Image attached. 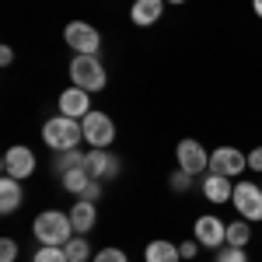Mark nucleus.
Masks as SVG:
<instances>
[{
	"mask_svg": "<svg viewBox=\"0 0 262 262\" xmlns=\"http://www.w3.org/2000/svg\"><path fill=\"white\" fill-rule=\"evenodd\" d=\"M32 262H67V252H63V245H42L32 255Z\"/></svg>",
	"mask_w": 262,
	"mask_h": 262,
	"instance_id": "nucleus-23",
	"label": "nucleus"
},
{
	"mask_svg": "<svg viewBox=\"0 0 262 262\" xmlns=\"http://www.w3.org/2000/svg\"><path fill=\"white\" fill-rule=\"evenodd\" d=\"M259 185H262V182H259Z\"/></svg>",
	"mask_w": 262,
	"mask_h": 262,
	"instance_id": "nucleus-33",
	"label": "nucleus"
},
{
	"mask_svg": "<svg viewBox=\"0 0 262 262\" xmlns=\"http://www.w3.org/2000/svg\"><path fill=\"white\" fill-rule=\"evenodd\" d=\"M4 175L7 179H18V182H25V179H32L35 175V154L28 150V147H7V154H4Z\"/></svg>",
	"mask_w": 262,
	"mask_h": 262,
	"instance_id": "nucleus-10",
	"label": "nucleus"
},
{
	"mask_svg": "<svg viewBox=\"0 0 262 262\" xmlns=\"http://www.w3.org/2000/svg\"><path fill=\"white\" fill-rule=\"evenodd\" d=\"M231 206L238 210V217H245V221H262V185L238 182L234 196H231Z\"/></svg>",
	"mask_w": 262,
	"mask_h": 262,
	"instance_id": "nucleus-6",
	"label": "nucleus"
},
{
	"mask_svg": "<svg viewBox=\"0 0 262 262\" xmlns=\"http://www.w3.org/2000/svg\"><path fill=\"white\" fill-rule=\"evenodd\" d=\"M70 81L74 88H84V91H105V84H108V74H105V67H101L98 56H84V53H74V60H70Z\"/></svg>",
	"mask_w": 262,
	"mask_h": 262,
	"instance_id": "nucleus-3",
	"label": "nucleus"
},
{
	"mask_svg": "<svg viewBox=\"0 0 262 262\" xmlns=\"http://www.w3.org/2000/svg\"><path fill=\"white\" fill-rule=\"evenodd\" d=\"M192 238L203 245V248H221V245H227V224L221 221V217H213V213H203V217H196V227H192Z\"/></svg>",
	"mask_w": 262,
	"mask_h": 262,
	"instance_id": "nucleus-8",
	"label": "nucleus"
},
{
	"mask_svg": "<svg viewBox=\"0 0 262 262\" xmlns=\"http://www.w3.org/2000/svg\"><path fill=\"white\" fill-rule=\"evenodd\" d=\"M91 262H129V259H126V252H122V248H101Z\"/></svg>",
	"mask_w": 262,
	"mask_h": 262,
	"instance_id": "nucleus-24",
	"label": "nucleus"
},
{
	"mask_svg": "<svg viewBox=\"0 0 262 262\" xmlns=\"http://www.w3.org/2000/svg\"><path fill=\"white\" fill-rule=\"evenodd\" d=\"M0 63H4V67L14 63V49H11V46H0Z\"/></svg>",
	"mask_w": 262,
	"mask_h": 262,
	"instance_id": "nucleus-30",
	"label": "nucleus"
},
{
	"mask_svg": "<svg viewBox=\"0 0 262 262\" xmlns=\"http://www.w3.org/2000/svg\"><path fill=\"white\" fill-rule=\"evenodd\" d=\"M248 168V154H242L238 147H217L210 154V171L213 175H224V179H234Z\"/></svg>",
	"mask_w": 262,
	"mask_h": 262,
	"instance_id": "nucleus-9",
	"label": "nucleus"
},
{
	"mask_svg": "<svg viewBox=\"0 0 262 262\" xmlns=\"http://www.w3.org/2000/svg\"><path fill=\"white\" fill-rule=\"evenodd\" d=\"M63 39H67V46L74 53H84V56H98V49H101V32L95 25H88V21H70L63 28Z\"/></svg>",
	"mask_w": 262,
	"mask_h": 262,
	"instance_id": "nucleus-4",
	"label": "nucleus"
},
{
	"mask_svg": "<svg viewBox=\"0 0 262 262\" xmlns=\"http://www.w3.org/2000/svg\"><path fill=\"white\" fill-rule=\"evenodd\" d=\"M42 140L53 154H60V150H74L84 140V129L81 122L70 119V116H53V119L42 122Z\"/></svg>",
	"mask_w": 262,
	"mask_h": 262,
	"instance_id": "nucleus-1",
	"label": "nucleus"
},
{
	"mask_svg": "<svg viewBox=\"0 0 262 262\" xmlns=\"http://www.w3.org/2000/svg\"><path fill=\"white\" fill-rule=\"evenodd\" d=\"M88 112H91V91H84V88H67L60 95V116H70V119L81 122Z\"/></svg>",
	"mask_w": 262,
	"mask_h": 262,
	"instance_id": "nucleus-12",
	"label": "nucleus"
},
{
	"mask_svg": "<svg viewBox=\"0 0 262 262\" xmlns=\"http://www.w3.org/2000/svg\"><path fill=\"white\" fill-rule=\"evenodd\" d=\"M101 192H105V189H101V182L95 179V182H91V185H88V189L81 192V196H77V200H91V203H98V200H101Z\"/></svg>",
	"mask_w": 262,
	"mask_h": 262,
	"instance_id": "nucleus-28",
	"label": "nucleus"
},
{
	"mask_svg": "<svg viewBox=\"0 0 262 262\" xmlns=\"http://www.w3.org/2000/svg\"><path fill=\"white\" fill-rule=\"evenodd\" d=\"M175 161H179L182 171H189L192 179L203 175V171H210V154H206V147L200 140H182L175 147Z\"/></svg>",
	"mask_w": 262,
	"mask_h": 262,
	"instance_id": "nucleus-7",
	"label": "nucleus"
},
{
	"mask_svg": "<svg viewBox=\"0 0 262 262\" xmlns=\"http://www.w3.org/2000/svg\"><path fill=\"white\" fill-rule=\"evenodd\" d=\"M161 14H164V0H133V7H129V21L137 28H150L154 21H161Z\"/></svg>",
	"mask_w": 262,
	"mask_h": 262,
	"instance_id": "nucleus-13",
	"label": "nucleus"
},
{
	"mask_svg": "<svg viewBox=\"0 0 262 262\" xmlns=\"http://www.w3.org/2000/svg\"><path fill=\"white\" fill-rule=\"evenodd\" d=\"M168 185H171V189H175V192H185V189H189V185H192V175H189V171H175V175H171V182H168Z\"/></svg>",
	"mask_w": 262,
	"mask_h": 262,
	"instance_id": "nucleus-26",
	"label": "nucleus"
},
{
	"mask_svg": "<svg viewBox=\"0 0 262 262\" xmlns=\"http://www.w3.org/2000/svg\"><path fill=\"white\" fill-rule=\"evenodd\" d=\"M213 262H248V252H245L242 245H221Z\"/></svg>",
	"mask_w": 262,
	"mask_h": 262,
	"instance_id": "nucleus-22",
	"label": "nucleus"
},
{
	"mask_svg": "<svg viewBox=\"0 0 262 262\" xmlns=\"http://www.w3.org/2000/svg\"><path fill=\"white\" fill-rule=\"evenodd\" d=\"M63 252H67V262H88L91 259V245L84 242V234H74L70 242L63 245Z\"/></svg>",
	"mask_w": 262,
	"mask_h": 262,
	"instance_id": "nucleus-20",
	"label": "nucleus"
},
{
	"mask_svg": "<svg viewBox=\"0 0 262 262\" xmlns=\"http://www.w3.org/2000/svg\"><path fill=\"white\" fill-rule=\"evenodd\" d=\"M143 262H182L179 245H171V242H164V238H158V242H150L147 248H143Z\"/></svg>",
	"mask_w": 262,
	"mask_h": 262,
	"instance_id": "nucleus-17",
	"label": "nucleus"
},
{
	"mask_svg": "<svg viewBox=\"0 0 262 262\" xmlns=\"http://www.w3.org/2000/svg\"><path fill=\"white\" fill-rule=\"evenodd\" d=\"M164 4H185V0H164Z\"/></svg>",
	"mask_w": 262,
	"mask_h": 262,
	"instance_id": "nucleus-32",
	"label": "nucleus"
},
{
	"mask_svg": "<svg viewBox=\"0 0 262 262\" xmlns=\"http://www.w3.org/2000/svg\"><path fill=\"white\" fill-rule=\"evenodd\" d=\"M252 242V221H245V217H238V221L227 224V245H248Z\"/></svg>",
	"mask_w": 262,
	"mask_h": 262,
	"instance_id": "nucleus-19",
	"label": "nucleus"
},
{
	"mask_svg": "<svg viewBox=\"0 0 262 262\" xmlns=\"http://www.w3.org/2000/svg\"><path fill=\"white\" fill-rule=\"evenodd\" d=\"M84 158H88V154H81L77 147H74V150H60L56 161H53V168H56V175H63V171H70V168H81Z\"/></svg>",
	"mask_w": 262,
	"mask_h": 262,
	"instance_id": "nucleus-21",
	"label": "nucleus"
},
{
	"mask_svg": "<svg viewBox=\"0 0 262 262\" xmlns=\"http://www.w3.org/2000/svg\"><path fill=\"white\" fill-rule=\"evenodd\" d=\"M67 213H70V224H74L77 234H88V231L95 227V221H98V210H95L91 200H74V206H70Z\"/></svg>",
	"mask_w": 262,
	"mask_h": 262,
	"instance_id": "nucleus-15",
	"label": "nucleus"
},
{
	"mask_svg": "<svg viewBox=\"0 0 262 262\" xmlns=\"http://www.w3.org/2000/svg\"><path fill=\"white\" fill-rule=\"evenodd\" d=\"M21 203H25V189H21V182L4 175V182H0V213L11 217L14 210H21Z\"/></svg>",
	"mask_w": 262,
	"mask_h": 262,
	"instance_id": "nucleus-16",
	"label": "nucleus"
},
{
	"mask_svg": "<svg viewBox=\"0 0 262 262\" xmlns=\"http://www.w3.org/2000/svg\"><path fill=\"white\" fill-rule=\"evenodd\" d=\"M81 129H84V140L91 147H112V140H116V122L105 112H98V108H91L81 119Z\"/></svg>",
	"mask_w": 262,
	"mask_h": 262,
	"instance_id": "nucleus-5",
	"label": "nucleus"
},
{
	"mask_svg": "<svg viewBox=\"0 0 262 262\" xmlns=\"http://www.w3.org/2000/svg\"><path fill=\"white\" fill-rule=\"evenodd\" d=\"M200 248H203V245L196 242V238H192V242H182L179 245V255H182V259H196V255H200Z\"/></svg>",
	"mask_w": 262,
	"mask_h": 262,
	"instance_id": "nucleus-27",
	"label": "nucleus"
},
{
	"mask_svg": "<svg viewBox=\"0 0 262 262\" xmlns=\"http://www.w3.org/2000/svg\"><path fill=\"white\" fill-rule=\"evenodd\" d=\"M248 168L262 175V147H252V150H248Z\"/></svg>",
	"mask_w": 262,
	"mask_h": 262,
	"instance_id": "nucleus-29",
	"label": "nucleus"
},
{
	"mask_svg": "<svg viewBox=\"0 0 262 262\" xmlns=\"http://www.w3.org/2000/svg\"><path fill=\"white\" fill-rule=\"evenodd\" d=\"M252 11H255V14L262 18V0H252Z\"/></svg>",
	"mask_w": 262,
	"mask_h": 262,
	"instance_id": "nucleus-31",
	"label": "nucleus"
},
{
	"mask_svg": "<svg viewBox=\"0 0 262 262\" xmlns=\"http://www.w3.org/2000/svg\"><path fill=\"white\" fill-rule=\"evenodd\" d=\"M203 196L210 203H231V196H234V182L224 179V175H213V171H206V179H203Z\"/></svg>",
	"mask_w": 262,
	"mask_h": 262,
	"instance_id": "nucleus-14",
	"label": "nucleus"
},
{
	"mask_svg": "<svg viewBox=\"0 0 262 262\" xmlns=\"http://www.w3.org/2000/svg\"><path fill=\"white\" fill-rule=\"evenodd\" d=\"M84 168L91 171V179H98V182L116 179V175H119V158H116L108 147H91V154L84 158Z\"/></svg>",
	"mask_w": 262,
	"mask_h": 262,
	"instance_id": "nucleus-11",
	"label": "nucleus"
},
{
	"mask_svg": "<svg viewBox=\"0 0 262 262\" xmlns=\"http://www.w3.org/2000/svg\"><path fill=\"white\" fill-rule=\"evenodd\" d=\"M60 182H63V189H67V192H74V196H81L84 189H88V185H91V171H88V168H70V171H63L60 175Z\"/></svg>",
	"mask_w": 262,
	"mask_h": 262,
	"instance_id": "nucleus-18",
	"label": "nucleus"
},
{
	"mask_svg": "<svg viewBox=\"0 0 262 262\" xmlns=\"http://www.w3.org/2000/svg\"><path fill=\"white\" fill-rule=\"evenodd\" d=\"M18 259V242L14 238H4L0 242V262H14Z\"/></svg>",
	"mask_w": 262,
	"mask_h": 262,
	"instance_id": "nucleus-25",
	"label": "nucleus"
},
{
	"mask_svg": "<svg viewBox=\"0 0 262 262\" xmlns=\"http://www.w3.org/2000/svg\"><path fill=\"white\" fill-rule=\"evenodd\" d=\"M32 231H35L39 245H67L77 234L70 224V213H63V210H42L32 224Z\"/></svg>",
	"mask_w": 262,
	"mask_h": 262,
	"instance_id": "nucleus-2",
	"label": "nucleus"
}]
</instances>
